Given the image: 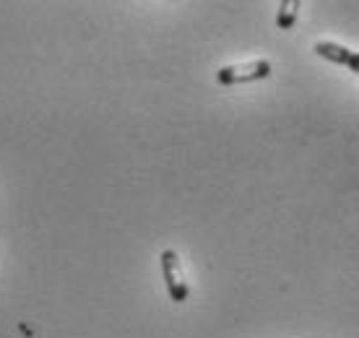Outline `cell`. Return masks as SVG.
I'll return each instance as SVG.
<instances>
[{
	"label": "cell",
	"instance_id": "6da1fadb",
	"mask_svg": "<svg viewBox=\"0 0 359 338\" xmlns=\"http://www.w3.org/2000/svg\"><path fill=\"white\" fill-rule=\"evenodd\" d=\"M271 76L269 60H250V62H234L216 71V81L222 86H237V83H250V81H263Z\"/></svg>",
	"mask_w": 359,
	"mask_h": 338
},
{
	"label": "cell",
	"instance_id": "7a4b0ae2",
	"mask_svg": "<svg viewBox=\"0 0 359 338\" xmlns=\"http://www.w3.org/2000/svg\"><path fill=\"white\" fill-rule=\"evenodd\" d=\"M162 273H164V284H167V292H170L172 302H185L190 297V286H188V281H185L182 263H180V255L175 250H164L162 252Z\"/></svg>",
	"mask_w": 359,
	"mask_h": 338
},
{
	"label": "cell",
	"instance_id": "3957f363",
	"mask_svg": "<svg viewBox=\"0 0 359 338\" xmlns=\"http://www.w3.org/2000/svg\"><path fill=\"white\" fill-rule=\"evenodd\" d=\"M313 53H318L320 58L331 62H339V65H346L354 73H359V53H351L349 47L336 45V42H315Z\"/></svg>",
	"mask_w": 359,
	"mask_h": 338
},
{
	"label": "cell",
	"instance_id": "277c9868",
	"mask_svg": "<svg viewBox=\"0 0 359 338\" xmlns=\"http://www.w3.org/2000/svg\"><path fill=\"white\" fill-rule=\"evenodd\" d=\"M297 13H299V0H281L276 11V27L289 32L297 24Z\"/></svg>",
	"mask_w": 359,
	"mask_h": 338
}]
</instances>
